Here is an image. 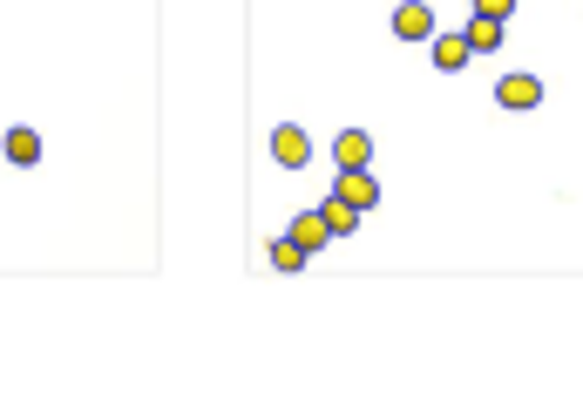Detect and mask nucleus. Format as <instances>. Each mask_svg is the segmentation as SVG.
I'll return each mask as SVG.
<instances>
[{"label":"nucleus","mask_w":583,"mask_h":420,"mask_svg":"<svg viewBox=\"0 0 583 420\" xmlns=\"http://www.w3.org/2000/svg\"><path fill=\"white\" fill-rule=\"evenodd\" d=\"M271 163H279V170H305V163H313V136H305L299 123H279V129H271Z\"/></svg>","instance_id":"nucleus-1"},{"label":"nucleus","mask_w":583,"mask_h":420,"mask_svg":"<svg viewBox=\"0 0 583 420\" xmlns=\"http://www.w3.org/2000/svg\"><path fill=\"white\" fill-rule=\"evenodd\" d=\"M333 197H346V204L367 217V211L380 204V177H373V170H339V177H333Z\"/></svg>","instance_id":"nucleus-2"},{"label":"nucleus","mask_w":583,"mask_h":420,"mask_svg":"<svg viewBox=\"0 0 583 420\" xmlns=\"http://www.w3.org/2000/svg\"><path fill=\"white\" fill-rule=\"evenodd\" d=\"M495 102H502V109H516V116H523V109H536V102H542V82L516 68V75H502V82H495Z\"/></svg>","instance_id":"nucleus-3"},{"label":"nucleus","mask_w":583,"mask_h":420,"mask_svg":"<svg viewBox=\"0 0 583 420\" xmlns=\"http://www.w3.org/2000/svg\"><path fill=\"white\" fill-rule=\"evenodd\" d=\"M394 34H401V42H435V8H427V0L394 8Z\"/></svg>","instance_id":"nucleus-4"},{"label":"nucleus","mask_w":583,"mask_h":420,"mask_svg":"<svg viewBox=\"0 0 583 420\" xmlns=\"http://www.w3.org/2000/svg\"><path fill=\"white\" fill-rule=\"evenodd\" d=\"M333 163H339V170H367V163H373V136H367V129H339V136H333Z\"/></svg>","instance_id":"nucleus-5"},{"label":"nucleus","mask_w":583,"mask_h":420,"mask_svg":"<svg viewBox=\"0 0 583 420\" xmlns=\"http://www.w3.org/2000/svg\"><path fill=\"white\" fill-rule=\"evenodd\" d=\"M0 149H8L14 170H34V163H42V136H34V129H8V136H0Z\"/></svg>","instance_id":"nucleus-6"},{"label":"nucleus","mask_w":583,"mask_h":420,"mask_svg":"<svg viewBox=\"0 0 583 420\" xmlns=\"http://www.w3.org/2000/svg\"><path fill=\"white\" fill-rule=\"evenodd\" d=\"M427 48H435V68H441V75H461V68H469V42H461V34H441V27H435V42H427Z\"/></svg>","instance_id":"nucleus-7"},{"label":"nucleus","mask_w":583,"mask_h":420,"mask_svg":"<svg viewBox=\"0 0 583 420\" xmlns=\"http://www.w3.org/2000/svg\"><path fill=\"white\" fill-rule=\"evenodd\" d=\"M461 42H469V55H495V48H502V21H489V14H469V27H461Z\"/></svg>","instance_id":"nucleus-8"},{"label":"nucleus","mask_w":583,"mask_h":420,"mask_svg":"<svg viewBox=\"0 0 583 420\" xmlns=\"http://www.w3.org/2000/svg\"><path fill=\"white\" fill-rule=\"evenodd\" d=\"M319 217H326V231H333V238H354V231H360V211L346 204V197H326Z\"/></svg>","instance_id":"nucleus-9"},{"label":"nucleus","mask_w":583,"mask_h":420,"mask_svg":"<svg viewBox=\"0 0 583 420\" xmlns=\"http://www.w3.org/2000/svg\"><path fill=\"white\" fill-rule=\"evenodd\" d=\"M292 238H299L305 251H319V245H333V231H326V217H319V211H299V217H292Z\"/></svg>","instance_id":"nucleus-10"},{"label":"nucleus","mask_w":583,"mask_h":420,"mask_svg":"<svg viewBox=\"0 0 583 420\" xmlns=\"http://www.w3.org/2000/svg\"><path fill=\"white\" fill-rule=\"evenodd\" d=\"M305 258H313V251H305V245L285 231L279 245H271V272H305Z\"/></svg>","instance_id":"nucleus-11"},{"label":"nucleus","mask_w":583,"mask_h":420,"mask_svg":"<svg viewBox=\"0 0 583 420\" xmlns=\"http://www.w3.org/2000/svg\"><path fill=\"white\" fill-rule=\"evenodd\" d=\"M475 14H489V21H509V14H516V0H475Z\"/></svg>","instance_id":"nucleus-12"}]
</instances>
